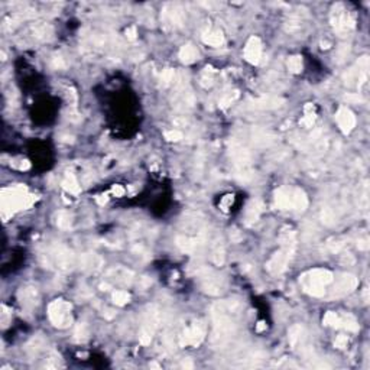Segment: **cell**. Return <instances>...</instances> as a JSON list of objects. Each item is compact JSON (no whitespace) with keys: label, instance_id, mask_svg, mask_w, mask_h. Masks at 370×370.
Listing matches in <instances>:
<instances>
[{"label":"cell","instance_id":"44dd1931","mask_svg":"<svg viewBox=\"0 0 370 370\" xmlns=\"http://www.w3.org/2000/svg\"><path fill=\"white\" fill-rule=\"evenodd\" d=\"M263 211V205L259 200H253L246 210V223L247 224H252V223H256L260 217Z\"/></svg>","mask_w":370,"mask_h":370},{"label":"cell","instance_id":"603a6c76","mask_svg":"<svg viewBox=\"0 0 370 370\" xmlns=\"http://www.w3.org/2000/svg\"><path fill=\"white\" fill-rule=\"evenodd\" d=\"M80 263H81L83 269H85V270H97L101 268L103 260L96 254H84V256H81Z\"/></svg>","mask_w":370,"mask_h":370},{"label":"cell","instance_id":"83f0119b","mask_svg":"<svg viewBox=\"0 0 370 370\" xmlns=\"http://www.w3.org/2000/svg\"><path fill=\"white\" fill-rule=\"evenodd\" d=\"M322 322L328 327H336V328H340V322H341V317L337 314V312H327L322 318Z\"/></svg>","mask_w":370,"mask_h":370},{"label":"cell","instance_id":"f6af8a7d","mask_svg":"<svg viewBox=\"0 0 370 370\" xmlns=\"http://www.w3.org/2000/svg\"><path fill=\"white\" fill-rule=\"evenodd\" d=\"M100 288H101L103 291H109L110 285H109V284H101V285H100Z\"/></svg>","mask_w":370,"mask_h":370},{"label":"cell","instance_id":"3957f363","mask_svg":"<svg viewBox=\"0 0 370 370\" xmlns=\"http://www.w3.org/2000/svg\"><path fill=\"white\" fill-rule=\"evenodd\" d=\"M333 281L334 275L327 269H312L300 278L303 289L312 297H324L327 286Z\"/></svg>","mask_w":370,"mask_h":370},{"label":"cell","instance_id":"ee69618b","mask_svg":"<svg viewBox=\"0 0 370 370\" xmlns=\"http://www.w3.org/2000/svg\"><path fill=\"white\" fill-rule=\"evenodd\" d=\"M183 368H188V369H192V368H194V365H192V362L186 360V362H183Z\"/></svg>","mask_w":370,"mask_h":370},{"label":"cell","instance_id":"d590c367","mask_svg":"<svg viewBox=\"0 0 370 370\" xmlns=\"http://www.w3.org/2000/svg\"><path fill=\"white\" fill-rule=\"evenodd\" d=\"M321 219H322V221H324L325 224H333L334 220H336V216H334L333 210L324 208V210H322V214H321Z\"/></svg>","mask_w":370,"mask_h":370},{"label":"cell","instance_id":"e0dca14e","mask_svg":"<svg viewBox=\"0 0 370 370\" xmlns=\"http://www.w3.org/2000/svg\"><path fill=\"white\" fill-rule=\"evenodd\" d=\"M285 103L284 99L278 97V96H262L259 99H254L250 101V106L253 109H260V110H272V109H278Z\"/></svg>","mask_w":370,"mask_h":370},{"label":"cell","instance_id":"7bdbcfd3","mask_svg":"<svg viewBox=\"0 0 370 370\" xmlns=\"http://www.w3.org/2000/svg\"><path fill=\"white\" fill-rule=\"evenodd\" d=\"M112 191H113V194H115V195H116V197H119V195H122V194H123V192H124L123 188H122V186H119V185H116V186H113V189H112Z\"/></svg>","mask_w":370,"mask_h":370},{"label":"cell","instance_id":"ab89813d","mask_svg":"<svg viewBox=\"0 0 370 370\" xmlns=\"http://www.w3.org/2000/svg\"><path fill=\"white\" fill-rule=\"evenodd\" d=\"M52 67L55 68V69H64L65 67H67V64L64 61V58L60 57V55H55L54 58H52Z\"/></svg>","mask_w":370,"mask_h":370},{"label":"cell","instance_id":"ac0fdd59","mask_svg":"<svg viewBox=\"0 0 370 370\" xmlns=\"http://www.w3.org/2000/svg\"><path fill=\"white\" fill-rule=\"evenodd\" d=\"M20 298V304L26 308H34L38 304L39 295H38V289L36 288H25L20 291L19 294Z\"/></svg>","mask_w":370,"mask_h":370},{"label":"cell","instance_id":"6da1fadb","mask_svg":"<svg viewBox=\"0 0 370 370\" xmlns=\"http://www.w3.org/2000/svg\"><path fill=\"white\" fill-rule=\"evenodd\" d=\"M240 311H242V303L239 300H227L213 307L211 343L214 346H221L233 337L236 331L235 317Z\"/></svg>","mask_w":370,"mask_h":370},{"label":"cell","instance_id":"5bb4252c","mask_svg":"<svg viewBox=\"0 0 370 370\" xmlns=\"http://www.w3.org/2000/svg\"><path fill=\"white\" fill-rule=\"evenodd\" d=\"M336 279V278H334ZM357 286V278L350 273H343L336 279V285L331 291V298H340L353 292Z\"/></svg>","mask_w":370,"mask_h":370},{"label":"cell","instance_id":"d6a6232c","mask_svg":"<svg viewBox=\"0 0 370 370\" xmlns=\"http://www.w3.org/2000/svg\"><path fill=\"white\" fill-rule=\"evenodd\" d=\"M129 300H130V295H129V292H126V291H116V292L113 294V303H115L116 305H119V307L126 305V304L129 303Z\"/></svg>","mask_w":370,"mask_h":370},{"label":"cell","instance_id":"4316f807","mask_svg":"<svg viewBox=\"0 0 370 370\" xmlns=\"http://www.w3.org/2000/svg\"><path fill=\"white\" fill-rule=\"evenodd\" d=\"M211 259H213V262H214L217 266H221V265L224 263V247L221 245V242H217V243L214 245Z\"/></svg>","mask_w":370,"mask_h":370},{"label":"cell","instance_id":"2e32d148","mask_svg":"<svg viewBox=\"0 0 370 370\" xmlns=\"http://www.w3.org/2000/svg\"><path fill=\"white\" fill-rule=\"evenodd\" d=\"M245 58L247 62L257 65L262 58V42L257 36H252L245 47Z\"/></svg>","mask_w":370,"mask_h":370},{"label":"cell","instance_id":"74e56055","mask_svg":"<svg viewBox=\"0 0 370 370\" xmlns=\"http://www.w3.org/2000/svg\"><path fill=\"white\" fill-rule=\"evenodd\" d=\"M328 247H330V250H331V252L337 253V252H340V250L344 247V242H343V240H340V239H333V240H330V242H328Z\"/></svg>","mask_w":370,"mask_h":370},{"label":"cell","instance_id":"f35d334b","mask_svg":"<svg viewBox=\"0 0 370 370\" xmlns=\"http://www.w3.org/2000/svg\"><path fill=\"white\" fill-rule=\"evenodd\" d=\"M305 112H307V115H305V118L301 120V124H304L305 127H312V124H314V122H315V115H314L312 112L309 113L308 106L305 107Z\"/></svg>","mask_w":370,"mask_h":370},{"label":"cell","instance_id":"ba28073f","mask_svg":"<svg viewBox=\"0 0 370 370\" xmlns=\"http://www.w3.org/2000/svg\"><path fill=\"white\" fill-rule=\"evenodd\" d=\"M294 253H295V245H282L281 250L276 252L266 263L268 272L272 275H281L282 272H285Z\"/></svg>","mask_w":370,"mask_h":370},{"label":"cell","instance_id":"b9f144b4","mask_svg":"<svg viewBox=\"0 0 370 370\" xmlns=\"http://www.w3.org/2000/svg\"><path fill=\"white\" fill-rule=\"evenodd\" d=\"M126 36L127 39H135L136 38V28L135 26H130L126 29Z\"/></svg>","mask_w":370,"mask_h":370},{"label":"cell","instance_id":"52a82bcc","mask_svg":"<svg viewBox=\"0 0 370 370\" xmlns=\"http://www.w3.org/2000/svg\"><path fill=\"white\" fill-rule=\"evenodd\" d=\"M45 257V265L48 266H55L60 270H68L74 266V254L69 249L65 246H54L48 254H44Z\"/></svg>","mask_w":370,"mask_h":370},{"label":"cell","instance_id":"8992f818","mask_svg":"<svg viewBox=\"0 0 370 370\" xmlns=\"http://www.w3.org/2000/svg\"><path fill=\"white\" fill-rule=\"evenodd\" d=\"M34 197L29 195L26 192L25 188L22 186H16V188H10L3 191V208L4 210H22L29 207L34 202Z\"/></svg>","mask_w":370,"mask_h":370},{"label":"cell","instance_id":"9a60e30c","mask_svg":"<svg viewBox=\"0 0 370 370\" xmlns=\"http://www.w3.org/2000/svg\"><path fill=\"white\" fill-rule=\"evenodd\" d=\"M336 119H337L338 127L341 129V132L344 135L350 133L354 129V126H356V116H354V113L349 107H346V106L338 109V112L336 115Z\"/></svg>","mask_w":370,"mask_h":370},{"label":"cell","instance_id":"1f68e13d","mask_svg":"<svg viewBox=\"0 0 370 370\" xmlns=\"http://www.w3.org/2000/svg\"><path fill=\"white\" fill-rule=\"evenodd\" d=\"M237 97H239V91H229V93H226L223 97H221V100H220V107H223V109H226V107H229L230 104H233L236 100H237Z\"/></svg>","mask_w":370,"mask_h":370},{"label":"cell","instance_id":"484cf974","mask_svg":"<svg viewBox=\"0 0 370 370\" xmlns=\"http://www.w3.org/2000/svg\"><path fill=\"white\" fill-rule=\"evenodd\" d=\"M340 317H341L340 328H346L347 331H357L359 330V324L353 315L346 314V315H340Z\"/></svg>","mask_w":370,"mask_h":370},{"label":"cell","instance_id":"8d00e7d4","mask_svg":"<svg viewBox=\"0 0 370 370\" xmlns=\"http://www.w3.org/2000/svg\"><path fill=\"white\" fill-rule=\"evenodd\" d=\"M347 344H349V337L344 336V334L337 336L336 340H334V346H336L337 349H344V347H347Z\"/></svg>","mask_w":370,"mask_h":370},{"label":"cell","instance_id":"277c9868","mask_svg":"<svg viewBox=\"0 0 370 370\" xmlns=\"http://www.w3.org/2000/svg\"><path fill=\"white\" fill-rule=\"evenodd\" d=\"M230 155L235 161V167L237 171V175L242 181H247L252 178V168H250V153L246 148L237 142L232 140L230 143Z\"/></svg>","mask_w":370,"mask_h":370},{"label":"cell","instance_id":"8fae6325","mask_svg":"<svg viewBox=\"0 0 370 370\" xmlns=\"http://www.w3.org/2000/svg\"><path fill=\"white\" fill-rule=\"evenodd\" d=\"M161 17H162V23L171 29H178L184 26L185 23L184 9L177 3H167L162 9Z\"/></svg>","mask_w":370,"mask_h":370},{"label":"cell","instance_id":"9c48e42d","mask_svg":"<svg viewBox=\"0 0 370 370\" xmlns=\"http://www.w3.org/2000/svg\"><path fill=\"white\" fill-rule=\"evenodd\" d=\"M48 317L55 327L67 328L71 325V304L62 300H57L48 307Z\"/></svg>","mask_w":370,"mask_h":370},{"label":"cell","instance_id":"4dcf8cb0","mask_svg":"<svg viewBox=\"0 0 370 370\" xmlns=\"http://www.w3.org/2000/svg\"><path fill=\"white\" fill-rule=\"evenodd\" d=\"M288 69L292 74H300L303 71V58L300 55H294L288 60Z\"/></svg>","mask_w":370,"mask_h":370},{"label":"cell","instance_id":"cb8c5ba5","mask_svg":"<svg viewBox=\"0 0 370 370\" xmlns=\"http://www.w3.org/2000/svg\"><path fill=\"white\" fill-rule=\"evenodd\" d=\"M180 58L184 64H192L198 58V51L192 44H186L180 50Z\"/></svg>","mask_w":370,"mask_h":370},{"label":"cell","instance_id":"7c38bea8","mask_svg":"<svg viewBox=\"0 0 370 370\" xmlns=\"http://www.w3.org/2000/svg\"><path fill=\"white\" fill-rule=\"evenodd\" d=\"M159 321H161L159 311L155 307H149V311H146V314H145V321L142 324L140 334H139V340H140L142 344L146 346V344L151 343L152 336L155 334V330H156Z\"/></svg>","mask_w":370,"mask_h":370},{"label":"cell","instance_id":"d6986e66","mask_svg":"<svg viewBox=\"0 0 370 370\" xmlns=\"http://www.w3.org/2000/svg\"><path fill=\"white\" fill-rule=\"evenodd\" d=\"M202 41L210 47H220L224 44V35L219 29H207L202 34Z\"/></svg>","mask_w":370,"mask_h":370},{"label":"cell","instance_id":"30bf717a","mask_svg":"<svg viewBox=\"0 0 370 370\" xmlns=\"http://www.w3.org/2000/svg\"><path fill=\"white\" fill-rule=\"evenodd\" d=\"M205 331H207V327L205 324L198 320V321H194L189 327H186L183 334L180 336V344L185 347V346H200L205 337Z\"/></svg>","mask_w":370,"mask_h":370},{"label":"cell","instance_id":"d4e9b609","mask_svg":"<svg viewBox=\"0 0 370 370\" xmlns=\"http://www.w3.org/2000/svg\"><path fill=\"white\" fill-rule=\"evenodd\" d=\"M62 186L67 191L72 192V194L80 192V185H78V181H77V178H75V175L72 172H67V175H65V178L62 181Z\"/></svg>","mask_w":370,"mask_h":370},{"label":"cell","instance_id":"f546056e","mask_svg":"<svg viewBox=\"0 0 370 370\" xmlns=\"http://www.w3.org/2000/svg\"><path fill=\"white\" fill-rule=\"evenodd\" d=\"M71 223H72V217L69 216V213H67V211H60V213L57 214V226H58L60 229H64V230L69 229V227H71Z\"/></svg>","mask_w":370,"mask_h":370},{"label":"cell","instance_id":"836d02e7","mask_svg":"<svg viewBox=\"0 0 370 370\" xmlns=\"http://www.w3.org/2000/svg\"><path fill=\"white\" fill-rule=\"evenodd\" d=\"M74 336H75V340H78V341H85V340L88 338V327H87L85 324H78L77 328H75Z\"/></svg>","mask_w":370,"mask_h":370},{"label":"cell","instance_id":"60d3db41","mask_svg":"<svg viewBox=\"0 0 370 370\" xmlns=\"http://www.w3.org/2000/svg\"><path fill=\"white\" fill-rule=\"evenodd\" d=\"M357 247H359V250H368V249H369V239H368V237L359 239Z\"/></svg>","mask_w":370,"mask_h":370},{"label":"cell","instance_id":"7402d4cb","mask_svg":"<svg viewBox=\"0 0 370 370\" xmlns=\"http://www.w3.org/2000/svg\"><path fill=\"white\" fill-rule=\"evenodd\" d=\"M288 340H289V344L291 347H297L298 344L303 343L304 340V327L301 324H295L289 328L288 331Z\"/></svg>","mask_w":370,"mask_h":370},{"label":"cell","instance_id":"5b68a950","mask_svg":"<svg viewBox=\"0 0 370 370\" xmlns=\"http://www.w3.org/2000/svg\"><path fill=\"white\" fill-rule=\"evenodd\" d=\"M331 25L338 36H346L354 28V17L344 4L337 3L331 10Z\"/></svg>","mask_w":370,"mask_h":370},{"label":"cell","instance_id":"e575fe53","mask_svg":"<svg viewBox=\"0 0 370 370\" xmlns=\"http://www.w3.org/2000/svg\"><path fill=\"white\" fill-rule=\"evenodd\" d=\"M184 137V133L181 130H177V129H172L169 132L165 133V139L169 140V142H178Z\"/></svg>","mask_w":370,"mask_h":370},{"label":"cell","instance_id":"ffe728a7","mask_svg":"<svg viewBox=\"0 0 370 370\" xmlns=\"http://www.w3.org/2000/svg\"><path fill=\"white\" fill-rule=\"evenodd\" d=\"M202 239L200 237H188V236H178L177 237V246L180 247L183 252L192 253L197 247L201 245Z\"/></svg>","mask_w":370,"mask_h":370},{"label":"cell","instance_id":"7a4b0ae2","mask_svg":"<svg viewBox=\"0 0 370 370\" xmlns=\"http://www.w3.org/2000/svg\"><path fill=\"white\" fill-rule=\"evenodd\" d=\"M275 205L279 210L304 211L308 207V198L298 186H282L275 192Z\"/></svg>","mask_w":370,"mask_h":370},{"label":"cell","instance_id":"4fadbf2b","mask_svg":"<svg viewBox=\"0 0 370 370\" xmlns=\"http://www.w3.org/2000/svg\"><path fill=\"white\" fill-rule=\"evenodd\" d=\"M200 279H201V288L204 289V292L210 294V295H219L223 291V282L221 279L210 269H202L198 272Z\"/></svg>","mask_w":370,"mask_h":370},{"label":"cell","instance_id":"f1b7e54d","mask_svg":"<svg viewBox=\"0 0 370 370\" xmlns=\"http://www.w3.org/2000/svg\"><path fill=\"white\" fill-rule=\"evenodd\" d=\"M175 81V71L172 68H167L161 74V85L162 87H169Z\"/></svg>","mask_w":370,"mask_h":370}]
</instances>
